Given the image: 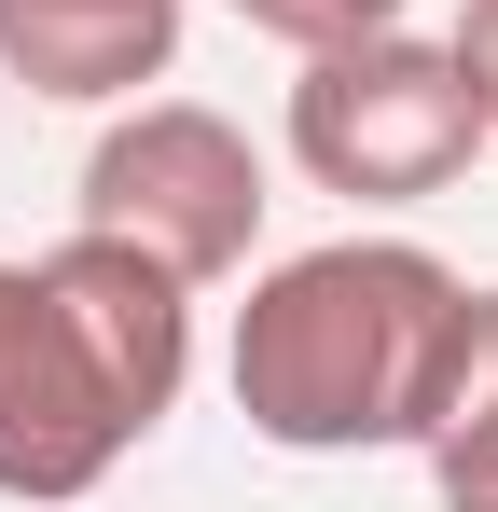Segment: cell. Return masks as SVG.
<instances>
[{"label": "cell", "instance_id": "obj_5", "mask_svg": "<svg viewBox=\"0 0 498 512\" xmlns=\"http://www.w3.org/2000/svg\"><path fill=\"white\" fill-rule=\"evenodd\" d=\"M180 56V0H0V70L70 111H125Z\"/></svg>", "mask_w": 498, "mask_h": 512}, {"label": "cell", "instance_id": "obj_4", "mask_svg": "<svg viewBox=\"0 0 498 512\" xmlns=\"http://www.w3.org/2000/svg\"><path fill=\"white\" fill-rule=\"evenodd\" d=\"M263 153H249L236 111H208V97H125L111 125H97V153H83V222L97 236H125V250H153L166 277H249L263 250Z\"/></svg>", "mask_w": 498, "mask_h": 512}, {"label": "cell", "instance_id": "obj_2", "mask_svg": "<svg viewBox=\"0 0 498 512\" xmlns=\"http://www.w3.org/2000/svg\"><path fill=\"white\" fill-rule=\"evenodd\" d=\"M194 388V277L97 236L0 263V499L70 512L97 499Z\"/></svg>", "mask_w": 498, "mask_h": 512}, {"label": "cell", "instance_id": "obj_7", "mask_svg": "<svg viewBox=\"0 0 498 512\" xmlns=\"http://www.w3.org/2000/svg\"><path fill=\"white\" fill-rule=\"evenodd\" d=\"M236 28L263 42H291V56H332V42H374V28H402V0H222Z\"/></svg>", "mask_w": 498, "mask_h": 512}, {"label": "cell", "instance_id": "obj_1", "mask_svg": "<svg viewBox=\"0 0 498 512\" xmlns=\"http://www.w3.org/2000/svg\"><path fill=\"white\" fill-rule=\"evenodd\" d=\"M471 346V277L415 236H332L249 277L236 305V416L277 457H374V443H429L443 388Z\"/></svg>", "mask_w": 498, "mask_h": 512}, {"label": "cell", "instance_id": "obj_8", "mask_svg": "<svg viewBox=\"0 0 498 512\" xmlns=\"http://www.w3.org/2000/svg\"><path fill=\"white\" fill-rule=\"evenodd\" d=\"M457 70H471V97H485V125H498V0L457 14Z\"/></svg>", "mask_w": 498, "mask_h": 512}, {"label": "cell", "instance_id": "obj_3", "mask_svg": "<svg viewBox=\"0 0 498 512\" xmlns=\"http://www.w3.org/2000/svg\"><path fill=\"white\" fill-rule=\"evenodd\" d=\"M485 97L457 70V42H415V28H374V42H332L291 84V167L346 194V208H429L457 194L471 153H485Z\"/></svg>", "mask_w": 498, "mask_h": 512}, {"label": "cell", "instance_id": "obj_6", "mask_svg": "<svg viewBox=\"0 0 498 512\" xmlns=\"http://www.w3.org/2000/svg\"><path fill=\"white\" fill-rule=\"evenodd\" d=\"M443 512H498V291H471V346H457V388H443V429L415 443Z\"/></svg>", "mask_w": 498, "mask_h": 512}]
</instances>
